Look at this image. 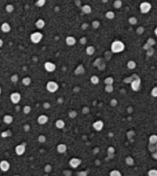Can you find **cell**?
Masks as SVG:
<instances>
[{"label":"cell","mask_w":157,"mask_h":176,"mask_svg":"<svg viewBox=\"0 0 157 176\" xmlns=\"http://www.w3.org/2000/svg\"><path fill=\"white\" fill-rule=\"evenodd\" d=\"M124 49H125V45L121 41L116 40L113 41L111 45V51L113 53H116V54L123 51Z\"/></svg>","instance_id":"6da1fadb"},{"label":"cell","mask_w":157,"mask_h":176,"mask_svg":"<svg viewBox=\"0 0 157 176\" xmlns=\"http://www.w3.org/2000/svg\"><path fill=\"white\" fill-rule=\"evenodd\" d=\"M130 83H131V87H132L133 91H138V90H139L140 86H141V80L138 76L133 75V79Z\"/></svg>","instance_id":"7a4b0ae2"},{"label":"cell","mask_w":157,"mask_h":176,"mask_svg":"<svg viewBox=\"0 0 157 176\" xmlns=\"http://www.w3.org/2000/svg\"><path fill=\"white\" fill-rule=\"evenodd\" d=\"M43 38V35L39 31H35V32H33V34H31L30 35V40L34 44H38L42 41Z\"/></svg>","instance_id":"3957f363"},{"label":"cell","mask_w":157,"mask_h":176,"mask_svg":"<svg viewBox=\"0 0 157 176\" xmlns=\"http://www.w3.org/2000/svg\"><path fill=\"white\" fill-rule=\"evenodd\" d=\"M46 89L50 93H55L59 89V84L55 81H49L46 84Z\"/></svg>","instance_id":"277c9868"},{"label":"cell","mask_w":157,"mask_h":176,"mask_svg":"<svg viewBox=\"0 0 157 176\" xmlns=\"http://www.w3.org/2000/svg\"><path fill=\"white\" fill-rule=\"evenodd\" d=\"M151 9H152V5H151V3H149L148 2H143L141 3L139 6L140 12L143 14H146V13L149 12Z\"/></svg>","instance_id":"5b68a950"},{"label":"cell","mask_w":157,"mask_h":176,"mask_svg":"<svg viewBox=\"0 0 157 176\" xmlns=\"http://www.w3.org/2000/svg\"><path fill=\"white\" fill-rule=\"evenodd\" d=\"M10 100H11L12 103L17 104L20 102V100H21V94L19 93H17V92L12 93L11 95H10Z\"/></svg>","instance_id":"8992f818"},{"label":"cell","mask_w":157,"mask_h":176,"mask_svg":"<svg viewBox=\"0 0 157 176\" xmlns=\"http://www.w3.org/2000/svg\"><path fill=\"white\" fill-rule=\"evenodd\" d=\"M44 67H45V70L48 72H53L56 68V66L54 63L52 62H50V61H48V62H45L44 64Z\"/></svg>","instance_id":"52a82bcc"},{"label":"cell","mask_w":157,"mask_h":176,"mask_svg":"<svg viewBox=\"0 0 157 176\" xmlns=\"http://www.w3.org/2000/svg\"><path fill=\"white\" fill-rule=\"evenodd\" d=\"M81 162H82L81 159L78 158H72L69 161V165L72 168H76L81 165Z\"/></svg>","instance_id":"ba28073f"},{"label":"cell","mask_w":157,"mask_h":176,"mask_svg":"<svg viewBox=\"0 0 157 176\" xmlns=\"http://www.w3.org/2000/svg\"><path fill=\"white\" fill-rule=\"evenodd\" d=\"M10 168V164L8 161L6 160H2V161L0 162V169H1L2 172H6L9 170Z\"/></svg>","instance_id":"9c48e42d"},{"label":"cell","mask_w":157,"mask_h":176,"mask_svg":"<svg viewBox=\"0 0 157 176\" xmlns=\"http://www.w3.org/2000/svg\"><path fill=\"white\" fill-rule=\"evenodd\" d=\"M15 153H16L18 156H22L23 155L25 152V146L23 145V144H20V145H18L15 148Z\"/></svg>","instance_id":"30bf717a"},{"label":"cell","mask_w":157,"mask_h":176,"mask_svg":"<svg viewBox=\"0 0 157 176\" xmlns=\"http://www.w3.org/2000/svg\"><path fill=\"white\" fill-rule=\"evenodd\" d=\"M92 126L96 131H101L104 127V123L102 120H97L95 122H93Z\"/></svg>","instance_id":"8fae6325"},{"label":"cell","mask_w":157,"mask_h":176,"mask_svg":"<svg viewBox=\"0 0 157 176\" xmlns=\"http://www.w3.org/2000/svg\"><path fill=\"white\" fill-rule=\"evenodd\" d=\"M48 120H49V117L46 115H40L37 119V121L40 125L45 124L46 122H48Z\"/></svg>","instance_id":"7c38bea8"},{"label":"cell","mask_w":157,"mask_h":176,"mask_svg":"<svg viewBox=\"0 0 157 176\" xmlns=\"http://www.w3.org/2000/svg\"><path fill=\"white\" fill-rule=\"evenodd\" d=\"M66 43L67 45L69 46H73L75 45L76 43V40L74 37L72 36H68L67 38H66Z\"/></svg>","instance_id":"4fadbf2b"},{"label":"cell","mask_w":157,"mask_h":176,"mask_svg":"<svg viewBox=\"0 0 157 176\" xmlns=\"http://www.w3.org/2000/svg\"><path fill=\"white\" fill-rule=\"evenodd\" d=\"M67 150V146L66 144H63V143H61L59 145L57 146V152L60 154H63L66 152Z\"/></svg>","instance_id":"5bb4252c"},{"label":"cell","mask_w":157,"mask_h":176,"mask_svg":"<svg viewBox=\"0 0 157 176\" xmlns=\"http://www.w3.org/2000/svg\"><path fill=\"white\" fill-rule=\"evenodd\" d=\"M1 29L4 33H8L10 31V30H11V26H10L9 23L4 22L1 26Z\"/></svg>","instance_id":"9a60e30c"},{"label":"cell","mask_w":157,"mask_h":176,"mask_svg":"<svg viewBox=\"0 0 157 176\" xmlns=\"http://www.w3.org/2000/svg\"><path fill=\"white\" fill-rule=\"evenodd\" d=\"M45 21H44L43 19H38L37 21H36V22H35V26H36V28H38L39 29L43 28L45 27Z\"/></svg>","instance_id":"2e32d148"},{"label":"cell","mask_w":157,"mask_h":176,"mask_svg":"<svg viewBox=\"0 0 157 176\" xmlns=\"http://www.w3.org/2000/svg\"><path fill=\"white\" fill-rule=\"evenodd\" d=\"M82 12L84 14H90L92 12V7L90 6V5H84L82 7Z\"/></svg>","instance_id":"e0dca14e"},{"label":"cell","mask_w":157,"mask_h":176,"mask_svg":"<svg viewBox=\"0 0 157 176\" xmlns=\"http://www.w3.org/2000/svg\"><path fill=\"white\" fill-rule=\"evenodd\" d=\"M65 125H66L65 122L62 120H58L56 122V126L57 129H59V130L63 129V128L65 127Z\"/></svg>","instance_id":"ac0fdd59"},{"label":"cell","mask_w":157,"mask_h":176,"mask_svg":"<svg viewBox=\"0 0 157 176\" xmlns=\"http://www.w3.org/2000/svg\"><path fill=\"white\" fill-rule=\"evenodd\" d=\"M95 51H96V48L95 47H94L93 46H88L87 47H86V54L88 55H94V53H95Z\"/></svg>","instance_id":"d6986e66"},{"label":"cell","mask_w":157,"mask_h":176,"mask_svg":"<svg viewBox=\"0 0 157 176\" xmlns=\"http://www.w3.org/2000/svg\"><path fill=\"white\" fill-rule=\"evenodd\" d=\"M3 121L6 122V124H10L12 123L13 121V117L10 115H6L3 118Z\"/></svg>","instance_id":"ffe728a7"},{"label":"cell","mask_w":157,"mask_h":176,"mask_svg":"<svg viewBox=\"0 0 157 176\" xmlns=\"http://www.w3.org/2000/svg\"><path fill=\"white\" fill-rule=\"evenodd\" d=\"M127 67L130 70H133L135 67H136V63H135L134 61H129L127 63Z\"/></svg>","instance_id":"44dd1931"},{"label":"cell","mask_w":157,"mask_h":176,"mask_svg":"<svg viewBox=\"0 0 157 176\" xmlns=\"http://www.w3.org/2000/svg\"><path fill=\"white\" fill-rule=\"evenodd\" d=\"M90 81H91V83H92V84L96 85V84H98V83H99V77H97L96 75H93V76H92L91 78H90Z\"/></svg>","instance_id":"7402d4cb"},{"label":"cell","mask_w":157,"mask_h":176,"mask_svg":"<svg viewBox=\"0 0 157 176\" xmlns=\"http://www.w3.org/2000/svg\"><path fill=\"white\" fill-rule=\"evenodd\" d=\"M122 6H123V2L121 1V0H116V1H115L114 3H113L114 8H115V9H117L121 8Z\"/></svg>","instance_id":"603a6c76"},{"label":"cell","mask_w":157,"mask_h":176,"mask_svg":"<svg viewBox=\"0 0 157 176\" xmlns=\"http://www.w3.org/2000/svg\"><path fill=\"white\" fill-rule=\"evenodd\" d=\"M149 141L150 144H154V145H156L157 143V135H152L149 139Z\"/></svg>","instance_id":"cb8c5ba5"},{"label":"cell","mask_w":157,"mask_h":176,"mask_svg":"<svg viewBox=\"0 0 157 176\" xmlns=\"http://www.w3.org/2000/svg\"><path fill=\"white\" fill-rule=\"evenodd\" d=\"M106 18L109 19V20H112L115 18V13L114 12L112 11H109L106 13Z\"/></svg>","instance_id":"d4e9b609"},{"label":"cell","mask_w":157,"mask_h":176,"mask_svg":"<svg viewBox=\"0 0 157 176\" xmlns=\"http://www.w3.org/2000/svg\"><path fill=\"white\" fill-rule=\"evenodd\" d=\"M128 22L130 25H136L137 22H138V20L137 19L134 17V16H132V17H130L128 20Z\"/></svg>","instance_id":"484cf974"},{"label":"cell","mask_w":157,"mask_h":176,"mask_svg":"<svg viewBox=\"0 0 157 176\" xmlns=\"http://www.w3.org/2000/svg\"><path fill=\"white\" fill-rule=\"evenodd\" d=\"M22 83L23 85H25V86H29V85L31 84V79L28 77H24L22 81Z\"/></svg>","instance_id":"4316f807"},{"label":"cell","mask_w":157,"mask_h":176,"mask_svg":"<svg viewBox=\"0 0 157 176\" xmlns=\"http://www.w3.org/2000/svg\"><path fill=\"white\" fill-rule=\"evenodd\" d=\"M85 72V69L83 67L82 65H78V67H77V69L76 70V74H82Z\"/></svg>","instance_id":"83f0119b"},{"label":"cell","mask_w":157,"mask_h":176,"mask_svg":"<svg viewBox=\"0 0 157 176\" xmlns=\"http://www.w3.org/2000/svg\"><path fill=\"white\" fill-rule=\"evenodd\" d=\"M45 2H46V0H37V1L35 2V5L38 7H43L45 6Z\"/></svg>","instance_id":"f1b7e54d"},{"label":"cell","mask_w":157,"mask_h":176,"mask_svg":"<svg viewBox=\"0 0 157 176\" xmlns=\"http://www.w3.org/2000/svg\"><path fill=\"white\" fill-rule=\"evenodd\" d=\"M114 82V79L112 77H108L105 79L104 81V83L106 85H109V84H112Z\"/></svg>","instance_id":"f546056e"},{"label":"cell","mask_w":157,"mask_h":176,"mask_svg":"<svg viewBox=\"0 0 157 176\" xmlns=\"http://www.w3.org/2000/svg\"><path fill=\"white\" fill-rule=\"evenodd\" d=\"M113 86L112 84H109V85H106V87H105V90L107 93H112L113 91Z\"/></svg>","instance_id":"4dcf8cb0"},{"label":"cell","mask_w":157,"mask_h":176,"mask_svg":"<svg viewBox=\"0 0 157 176\" xmlns=\"http://www.w3.org/2000/svg\"><path fill=\"white\" fill-rule=\"evenodd\" d=\"M6 12H9V13H11L14 11V6H12V4H9L7 5V6H6Z\"/></svg>","instance_id":"1f68e13d"},{"label":"cell","mask_w":157,"mask_h":176,"mask_svg":"<svg viewBox=\"0 0 157 176\" xmlns=\"http://www.w3.org/2000/svg\"><path fill=\"white\" fill-rule=\"evenodd\" d=\"M109 175L110 176H121L122 174L119 170H112V172L109 173Z\"/></svg>","instance_id":"d6a6232c"},{"label":"cell","mask_w":157,"mask_h":176,"mask_svg":"<svg viewBox=\"0 0 157 176\" xmlns=\"http://www.w3.org/2000/svg\"><path fill=\"white\" fill-rule=\"evenodd\" d=\"M31 110H32V108H31V106L29 105H26L23 107V112L25 114H29L31 112Z\"/></svg>","instance_id":"836d02e7"},{"label":"cell","mask_w":157,"mask_h":176,"mask_svg":"<svg viewBox=\"0 0 157 176\" xmlns=\"http://www.w3.org/2000/svg\"><path fill=\"white\" fill-rule=\"evenodd\" d=\"M125 162L128 165H133L134 164V159L132 157H127L125 158Z\"/></svg>","instance_id":"e575fe53"},{"label":"cell","mask_w":157,"mask_h":176,"mask_svg":"<svg viewBox=\"0 0 157 176\" xmlns=\"http://www.w3.org/2000/svg\"><path fill=\"white\" fill-rule=\"evenodd\" d=\"M115 154V148L113 147H109L108 148V155L109 156H110L111 158L114 156Z\"/></svg>","instance_id":"d590c367"},{"label":"cell","mask_w":157,"mask_h":176,"mask_svg":"<svg viewBox=\"0 0 157 176\" xmlns=\"http://www.w3.org/2000/svg\"><path fill=\"white\" fill-rule=\"evenodd\" d=\"M154 49H153V47H151L150 48H149L148 50H146V55H147V56H153L154 55Z\"/></svg>","instance_id":"8d00e7d4"},{"label":"cell","mask_w":157,"mask_h":176,"mask_svg":"<svg viewBox=\"0 0 157 176\" xmlns=\"http://www.w3.org/2000/svg\"><path fill=\"white\" fill-rule=\"evenodd\" d=\"M92 26L93 28L96 29V28H98L99 27V26H100V22H99V21H97V20L93 21L92 23Z\"/></svg>","instance_id":"74e56055"},{"label":"cell","mask_w":157,"mask_h":176,"mask_svg":"<svg viewBox=\"0 0 157 176\" xmlns=\"http://www.w3.org/2000/svg\"><path fill=\"white\" fill-rule=\"evenodd\" d=\"M149 176H157V169H151L148 172Z\"/></svg>","instance_id":"f35d334b"},{"label":"cell","mask_w":157,"mask_h":176,"mask_svg":"<svg viewBox=\"0 0 157 176\" xmlns=\"http://www.w3.org/2000/svg\"><path fill=\"white\" fill-rule=\"evenodd\" d=\"M146 43L149 44L151 47H153V46L155 45V44H156V41H155V39L153 38H149L147 40V41H146Z\"/></svg>","instance_id":"ab89813d"},{"label":"cell","mask_w":157,"mask_h":176,"mask_svg":"<svg viewBox=\"0 0 157 176\" xmlns=\"http://www.w3.org/2000/svg\"><path fill=\"white\" fill-rule=\"evenodd\" d=\"M69 116L70 118L72 119H74L76 118V117L77 116V112L75 111V110H72V111H70L69 113Z\"/></svg>","instance_id":"60d3db41"},{"label":"cell","mask_w":157,"mask_h":176,"mask_svg":"<svg viewBox=\"0 0 157 176\" xmlns=\"http://www.w3.org/2000/svg\"><path fill=\"white\" fill-rule=\"evenodd\" d=\"M38 140L40 143H44L46 141V137L43 135H41L38 137Z\"/></svg>","instance_id":"b9f144b4"},{"label":"cell","mask_w":157,"mask_h":176,"mask_svg":"<svg viewBox=\"0 0 157 176\" xmlns=\"http://www.w3.org/2000/svg\"><path fill=\"white\" fill-rule=\"evenodd\" d=\"M151 95L153 97H157V87H155L153 88L151 91Z\"/></svg>","instance_id":"7bdbcfd3"},{"label":"cell","mask_w":157,"mask_h":176,"mask_svg":"<svg viewBox=\"0 0 157 176\" xmlns=\"http://www.w3.org/2000/svg\"><path fill=\"white\" fill-rule=\"evenodd\" d=\"M18 81H19V77L17 74H14V75L11 77V81L12 83H17Z\"/></svg>","instance_id":"ee69618b"},{"label":"cell","mask_w":157,"mask_h":176,"mask_svg":"<svg viewBox=\"0 0 157 176\" xmlns=\"http://www.w3.org/2000/svg\"><path fill=\"white\" fill-rule=\"evenodd\" d=\"M144 31H145V29L143 26H139V27H138L136 29V32L138 35H142L144 32Z\"/></svg>","instance_id":"f6af8a7d"},{"label":"cell","mask_w":157,"mask_h":176,"mask_svg":"<svg viewBox=\"0 0 157 176\" xmlns=\"http://www.w3.org/2000/svg\"><path fill=\"white\" fill-rule=\"evenodd\" d=\"M52 171V166L50 165H46L45 167V172H50Z\"/></svg>","instance_id":"bcb514c9"},{"label":"cell","mask_w":157,"mask_h":176,"mask_svg":"<svg viewBox=\"0 0 157 176\" xmlns=\"http://www.w3.org/2000/svg\"><path fill=\"white\" fill-rule=\"evenodd\" d=\"M79 42L82 45H86V42H87V39H86V37H82V38H81L80 40H79Z\"/></svg>","instance_id":"7dc6e473"},{"label":"cell","mask_w":157,"mask_h":176,"mask_svg":"<svg viewBox=\"0 0 157 176\" xmlns=\"http://www.w3.org/2000/svg\"><path fill=\"white\" fill-rule=\"evenodd\" d=\"M110 104H111V106H116L118 104V101H117V100H116V99H112V100H111Z\"/></svg>","instance_id":"c3c4849f"},{"label":"cell","mask_w":157,"mask_h":176,"mask_svg":"<svg viewBox=\"0 0 157 176\" xmlns=\"http://www.w3.org/2000/svg\"><path fill=\"white\" fill-rule=\"evenodd\" d=\"M50 106H51V105H50V103H49V102H45V103H43V107H44L45 110H49V109L50 108Z\"/></svg>","instance_id":"681fc988"},{"label":"cell","mask_w":157,"mask_h":176,"mask_svg":"<svg viewBox=\"0 0 157 176\" xmlns=\"http://www.w3.org/2000/svg\"><path fill=\"white\" fill-rule=\"evenodd\" d=\"M89 112H90V108L87 107V106H85V107L82 109V113L84 114H87Z\"/></svg>","instance_id":"f907efd6"},{"label":"cell","mask_w":157,"mask_h":176,"mask_svg":"<svg viewBox=\"0 0 157 176\" xmlns=\"http://www.w3.org/2000/svg\"><path fill=\"white\" fill-rule=\"evenodd\" d=\"M23 129H24V130H25V132H28V131L30 130V126L28 125V124H25V125L23 126Z\"/></svg>","instance_id":"816d5d0a"},{"label":"cell","mask_w":157,"mask_h":176,"mask_svg":"<svg viewBox=\"0 0 157 176\" xmlns=\"http://www.w3.org/2000/svg\"><path fill=\"white\" fill-rule=\"evenodd\" d=\"M77 175H80V176H86V175H87V172H84V171H83V172H78Z\"/></svg>","instance_id":"f5cc1de1"},{"label":"cell","mask_w":157,"mask_h":176,"mask_svg":"<svg viewBox=\"0 0 157 176\" xmlns=\"http://www.w3.org/2000/svg\"><path fill=\"white\" fill-rule=\"evenodd\" d=\"M9 132H3L2 133V137H7V136H9V135H10V133H9Z\"/></svg>","instance_id":"db71d44e"},{"label":"cell","mask_w":157,"mask_h":176,"mask_svg":"<svg viewBox=\"0 0 157 176\" xmlns=\"http://www.w3.org/2000/svg\"><path fill=\"white\" fill-rule=\"evenodd\" d=\"M151 47V46L149 45V44H147V43H146L145 45H144V46H143V48L146 51V50H148L149 48H150Z\"/></svg>","instance_id":"11a10c76"},{"label":"cell","mask_w":157,"mask_h":176,"mask_svg":"<svg viewBox=\"0 0 157 176\" xmlns=\"http://www.w3.org/2000/svg\"><path fill=\"white\" fill-rule=\"evenodd\" d=\"M153 157L155 159H157V150H156L155 152H153Z\"/></svg>","instance_id":"9f6ffc18"},{"label":"cell","mask_w":157,"mask_h":176,"mask_svg":"<svg viewBox=\"0 0 157 176\" xmlns=\"http://www.w3.org/2000/svg\"><path fill=\"white\" fill-rule=\"evenodd\" d=\"M88 24L87 23H85V24H82V29H86L87 28H88Z\"/></svg>","instance_id":"6f0895ef"},{"label":"cell","mask_w":157,"mask_h":176,"mask_svg":"<svg viewBox=\"0 0 157 176\" xmlns=\"http://www.w3.org/2000/svg\"><path fill=\"white\" fill-rule=\"evenodd\" d=\"M2 45H3V41H2L1 38H0V47H1Z\"/></svg>","instance_id":"680465c9"},{"label":"cell","mask_w":157,"mask_h":176,"mask_svg":"<svg viewBox=\"0 0 157 176\" xmlns=\"http://www.w3.org/2000/svg\"><path fill=\"white\" fill-rule=\"evenodd\" d=\"M154 33H155V35L157 36V27L155 28V30H154Z\"/></svg>","instance_id":"91938a15"},{"label":"cell","mask_w":157,"mask_h":176,"mask_svg":"<svg viewBox=\"0 0 157 176\" xmlns=\"http://www.w3.org/2000/svg\"><path fill=\"white\" fill-rule=\"evenodd\" d=\"M108 1H109V0H102V2L103 3H107Z\"/></svg>","instance_id":"94428289"},{"label":"cell","mask_w":157,"mask_h":176,"mask_svg":"<svg viewBox=\"0 0 157 176\" xmlns=\"http://www.w3.org/2000/svg\"><path fill=\"white\" fill-rule=\"evenodd\" d=\"M2 93V89H1V87H0V94Z\"/></svg>","instance_id":"6125c7cd"},{"label":"cell","mask_w":157,"mask_h":176,"mask_svg":"<svg viewBox=\"0 0 157 176\" xmlns=\"http://www.w3.org/2000/svg\"><path fill=\"white\" fill-rule=\"evenodd\" d=\"M156 150H157V143L156 144Z\"/></svg>","instance_id":"be15d7a7"}]
</instances>
